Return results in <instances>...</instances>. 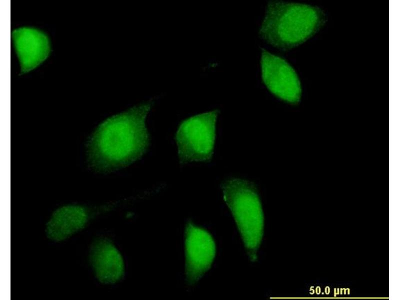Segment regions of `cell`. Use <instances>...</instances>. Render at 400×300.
<instances>
[{"label": "cell", "instance_id": "1", "mask_svg": "<svg viewBox=\"0 0 400 300\" xmlns=\"http://www.w3.org/2000/svg\"><path fill=\"white\" fill-rule=\"evenodd\" d=\"M152 102L135 106L100 123L88 141V156L96 170L108 172L126 166L146 152L150 136L146 119Z\"/></svg>", "mask_w": 400, "mask_h": 300}, {"label": "cell", "instance_id": "2", "mask_svg": "<svg viewBox=\"0 0 400 300\" xmlns=\"http://www.w3.org/2000/svg\"><path fill=\"white\" fill-rule=\"evenodd\" d=\"M326 22L324 12L318 6L272 0L267 4L259 35L268 44L286 51L310 38Z\"/></svg>", "mask_w": 400, "mask_h": 300}, {"label": "cell", "instance_id": "3", "mask_svg": "<svg viewBox=\"0 0 400 300\" xmlns=\"http://www.w3.org/2000/svg\"><path fill=\"white\" fill-rule=\"evenodd\" d=\"M221 187L248 255L254 262L264 228V213L256 187L250 181L236 178L226 180Z\"/></svg>", "mask_w": 400, "mask_h": 300}, {"label": "cell", "instance_id": "4", "mask_svg": "<svg viewBox=\"0 0 400 300\" xmlns=\"http://www.w3.org/2000/svg\"><path fill=\"white\" fill-rule=\"evenodd\" d=\"M218 113L216 110L198 114L180 124L175 137L180 164L212 160Z\"/></svg>", "mask_w": 400, "mask_h": 300}, {"label": "cell", "instance_id": "5", "mask_svg": "<svg viewBox=\"0 0 400 300\" xmlns=\"http://www.w3.org/2000/svg\"><path fill=\"white\" fill-rule=\"evenodd\" d=\"M260 66L262 81L278 98L298 104L301 98L300 80L293 68L283 58L262 48Z\"/></svg>", "mask_w": 400, "mask_h": 300}, {"label": "cell", "instance_id": "6", "mask_svg": "<svg viewBox=\"0 0 400 300\" xmlns=\"http://www.w3.org/2000/svg\"><path fill=\"white\" fill-rule=\"evenodd\" d=\"M184 246L186 280L192 285L210 268L216 256V244L208 232L188 221L185 228Z\"/></svg>", "mask_w": 400, "mask_h": 300}, {"label": "cell", "instance_id": "7", "mask_svg": "<svg viewBox=\"0 0 400 300\" xmlns=\"http://www.w3.org/2000/svg\"><path fill=\"white\" fill-rule=\"evenodd\" d=\"M89 260L96 278L101 283L113 284L124 276L122 257L112 242L106 238H98L92 242Z\"/></svg>", "mask_w": 400, "mask_h": 300}, {"label": "cell", "instance_id": "8", "mask_svg": "<svg viewBox=\"0 0 400 300\" xmlns=\"http://www.w3.org/2000/svg\"><path fill=\"white\" fill-rule=\"evenodd\" d=\"M12 38L23 73L36 68L50 54L48 39L38 30L30 28H20L12 32Z\"/></svg>", "mask_w": 400, "mask_h": 300}, {"label": "cell", "instance_id": "9", "mask_svg": "<svg viewBox=\"0 0 400 300\" xmlns=\"http://www.w3.org/2000/svg\"><path fill=\"white\" fill-rule=\"evenodd\" d=\"M89 218L85 206L75 204L62 206L52 212L46 222V236L54 242L64 240L84 229Z\"/></svg>", "mask_w": 400, "mask_h": 300}, {"label": "cell", "instance_id": "10", "mask_svg": "<svg viewBox=\"0 0 400 300\" xmlns=\"http://www.w3.org/2000/svg\"><path fill=\"white\" fill-rule=\"evenodd\" d=\"M324 292H325V293H326V294H329V293H330V288H329L328 286H326V287L325 288V290H324Z\"/></svg>", "mask_w": 400, "mask_h": 300}, {"label": "cell", "instance_id": "11", "mask_svg": "<svg viewBox=\"0 0 400 300\" xmlns=\"http://www.w3.org/2000/svg\"><path fill=\"white\" fill-rule=\"evenodd\" d=\"M320 292H321L320 288V286H317L316 288V292L317 294H319Z\"/></svg>", "mask_w": 400, "mask_h": 300}, {"label": "cell", "instance_id": "12", "mask_svg": "<svg viewBox=\"0 0 400 300\" xmlns=\"http://www.w3.org/2000/svg\"><path fill=\"white\" fill-rule=\"evenodd\" d=\"M336 296V288H334V296Z\"/></svg>", "mask_w": 400, "mask_h": 300}, {"label": "cell", "instance_id": "13", "mask_svg": "<svg viewBox=\"0 0 400 300\" xmlns=\"http://www.w3.org/2000/svg\"><path fill=\"white\" fill-rule=\"evenodd\" d=\"M346 290H348V294H350V289L348 288H346Z\"/></svg>", "mask_w": 400, "mask_h": 300}, {"label": "cell", "instance_id": "14", "mask_svg": "<svg viewBox=\"0 0 400 300\" xmlns=\"http://www.w3.org/2000/svg\"><path fill=\"white\" fill-rule=\"evenodd\" d=\"M342 288H340V294H342Z\"/></svg>", "mask_w": 400, "mask_h": 300}, {"label": "cell", "instance_id": "15", "mask_svg": "<svg viewBox=\"0 0 400 300\" xmlns=\"http://www.w3.org/2000/svg\"><path fill=\"white\" fill-rule=\"evenodd\" d=\"M337 291H338V292L336 293V294H339V288H337Z\"/></svg>", "mask_w": 400, "mask_h": 300}]
</instances>
